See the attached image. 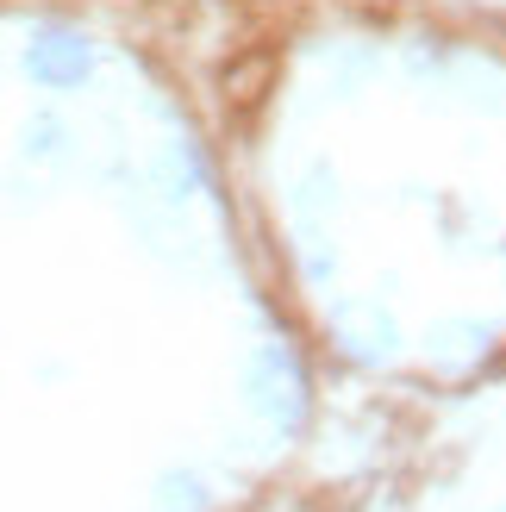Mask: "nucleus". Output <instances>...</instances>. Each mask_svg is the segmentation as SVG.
Wrapping results in <instances>:
<instances>
[{"label":"nucleus","mask_w":506,"mask_h":512,"mask_svg":"<svg viewBox=\"0 0 506 512\" xmlns=\"http://www.w3.org/2000/svg\"><path fill=\"white\" fill-rule=\"evenodd\" d=\"M207 488H200V475H163L157 481V512H207Z\"/></svg>","instance_id":"nucleus-6"},{"label":"nucleus","mask_w":506,"mask_h":512,"mask_svg":"<svg viewBox=\"0 0 506 512\" xmlns=\"http://www.w3.org/2000/svg\"><path fill=\"white\" fill-rule=\"evenodd\" d=\"M425 350H432V363H438V369L463 375V369H475V363H482V356L494 350V325H482V319H444V325H432Z\"/></svg>","instance_id":"nucleus-4"},{"label":"nucleus","mask_w":506,"mask_h":512,"mask_svg":"<svg viewBox=\"0 0 506 512\" xmlns=\"http://www.w3.org/2000/svg\"><path fill=\"white\" fill-rule=\"evenodd\" d=\"M63 144H69V125H63L57 113H38L32 125H25V157H32V163L63 157Z\"/></svg>","instance_id":"nucleus-7"},{"label":"nucleus","mask_w":506,"mask_h":512,"mask_svg":"<svg viewBox=\"0 0 506 512\" xmlns=\"http://www.w3.org/2000/svg\"><path fill=\"white\" fill-rule=\"evenodd\" d=\"M25 69L44 88H82L88 69H94V44L75 25H38L32 44H25Z\"/></svg>","instance_id":"nucleus-2"},{"label":"nucleus","mask_w":506,"mask_h":512,"mask_svg":"<svg viewBox=\"0 0 506 512\" xmlns=\"http://www.w3.org/2000/svg\"><path fill=\"white\" fill-rule=\"evenodd\" d=\"M157 188L163 200H194V194H207V163H200V150L194 144H169L163 157H157Z\"/></svg>","instance_id":"nucleus-5"},{"label":"nucleus","mask_w":506,"mask_h":512,"mask_svg":"<svg viewBox=\"0 0 506 512\" xmlns=\"http://www.w3.org/2000/svg\"><path fill=\"white\" fill-rule=\"evenodd\" d=\"M244 400H250V413H257V419L282 425V431H300V425H307V406H313V388H307L300 356L282 350V344L250 350V363H244Z\"/></svg>","instance_id":"nucleus-1"},{"label":"nucleus","mask_w":506,"mask_h":512,"mask_svg":"<svg viewBox=\"0 0 506 512\" xmlns=\"http://www.w3.org/2000/svg\"><path fill=\"white\" fill-rule=\"evenodd\" d=\"M332 331H338L344 356H357L369 369L394 363V350H400V325L382 313V300H338L332 306Z\"/></svg>","instance_id":"nucleus-3"}]
</instances>
